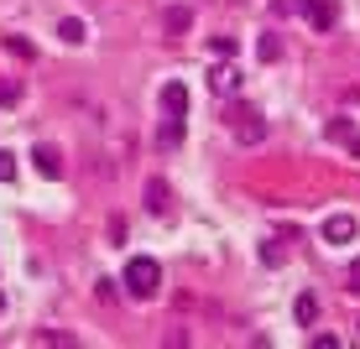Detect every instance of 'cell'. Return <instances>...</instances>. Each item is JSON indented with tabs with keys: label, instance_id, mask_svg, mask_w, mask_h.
<instances>
[{
	"label": "cell",
	"instance_id": "obj_8",
	"mask_svg": "<svg viewBox=\"0 0 360 349\" xmlns=\"http://www.w3.org/2000/svg\"><path fill=\"white\" fill-rule=\"evenodd\" d=\"M303 16L314 21V32H329V27H334V0H314Z\"/></svg>",
	"mask_w": 360,
	"mask_h": 349
},
{
	"label": "cell",
	"instance_id": "obj_17",
	"mask_svg": "<svg viewBox=\"0 0 360 349\" xmlns=\"http://www.w3.org/2000/svg\"><path fill=\"white\" fill-rule=\"evenodd\" d=\"M11 178H16V157L0 152V183H11Z\"/></svg>",
	"mask_w": 360,
	"mask_h": 349
},
{
	"label": "cell",
	"instance_id": "obj_9",
	"mask_svg": "<svg viewBox=\"0 0 360 349\" xmlns=\"http://www.w3.org/2000/svg\"><path fill=\"white\" fill-rule=\"evenodd\" d=\"M178 141H183V120H178V115H167V120H162V131H157V146H162V152H172Z\"/></svg>",
	"mask_w": 360,
	"mask_h": 349
},
{
	"label": "cell",
	"instance_id": "obj_15",
	"mask_svg": "<svg viewBox=\"0 0 360 349\" xmlns=\"http://www.w3.org/2000/svg\"><path fill=\"white\" fill-rule=\"evenodd\" d=\"M209 53H214V58H230V53H235V37H209Z\"/></svg>",
	"mask_w": 360,
	"mask_h": 349
},
{
	"label": "cell",
	"instance_id": "obj_19",
	"mask_svg": "<svg viewBox=\"0 0 360 349\" xmlns=\"http://www.w3.org/2000/svg\"><path fill=\"white\" fill-rule=\"evenodd\" d=\"M350 292H360V256L350 261Z\"/></svg>",
	"mask_w": 360,
	"mask_h": 349
},
{
	"label": "cell",
	"instance_id": "obj_11",
	"mask_svg": "<svg viewBox=\"0 0 360 349\" xmlns=\"http://www.w3.org/2000/svg\"><path fill=\"white\" fill-rule=\"evenodd\" d=\"M58 37L79 47V42H84V21H79V16H63V21H58Z\"/></svg>",
	"mask_w": 360,
	"mask_h": 349
},
{
	"label": "cell",
	"instance_id": "obj_6",
	"mask_svg": "<svg viewBox=\"0 0 360 349\" xmlns=\"http://www.w3.org/2000/svg\"><path fill=\"white\" fill-rule=\"evenodd\" d=\"M32 162H37V172H42V178H63V157H58L53 146H37Z\"/></svg>",
	"mask_w": 360,
	"mask_h": 349
},
{
	"label": "cell",
	"instance_id": "obj_4",
	"mask_svg": "<svg viewBox=\"0 0 360 349\" xmlns=\"http://www.w3.org/2000/svg\"><path fill=\"white\" fill-rule=\"evenodd\" d=\"M167 209H172V193H167V183H162V178H152V183H146V214H157V219H162Z\"/></svg>",
	"mask_w": 360,
	"mask_h": 349
},
{
	"label": "cell",
	"instance_id": "obj_18",
	"mask_svg": "<svg viewBox=\"0 0 360 349\" xmlns=\"http://www.w3.org/2000/svg\"><path fill=\"white\" fill-rule=\"evenodd\" d=\"M94 292L105 297V303H115V282H110V277H99V282H94Z\"/></svg>",
	"mask_w": 360,
	"mask_h": 349
},
{
	"label": "cell",
	"instance_id": "obj_3",
	"mask_svg": "<svg viewBox=\"0 0 360 349\" xmlns=\"http://www.w3.org/2000/svg\"><path fill=\"white\" fill-rule=\"evenodd\" d=\"M324 240H329V245H350V240H355V219H350V214H329V219H324Z\"/></svg>",
	"mask_w": 360,
	"mask_h": 349
},
{
	"label": "cell",
	"instance_id": "obj_12",
	"mask_svg": "<svg viewBox=\"0 0 360 349\" xmlns=\"http://www.w3.org/2000/svg\"><path fill=\"white\" fill-rule=\"evenodd\" d=\"M292 318H297V323H314V318H319V303H314V297L303 292V297L292 303Z\"/></svg>",
	"mask_w": 360,
	"mask_h": 349
},
{
	"label": "cell",
	"instance_id": "obj_7",
	"mask_svg": "<svg viewBox=\"0 0 360 349\" xmlns=\"http://www.w3.org/2000/svg\"><path fill=\"white\" fill-rule=\"evenodd\" d=\"M162 110L183 120V110H188V89H183V84H162Z\"/></svg>",
	"mask_w": 360,
	"mask_h": 349
},
{
	"label": "cell",
	"instance_id": "obj_5",
	"mask_svg": "<svg viewBox=\"0 0 360 349\" xmlns=\"http://www.w3.org/2000/svg\"><path fill=\"white\" fill-rule=\"evenodd\" d=\"M209 89H214V94H225V99H230L235 89H240V73H235L230 63H219L214 73H209Z\"/></svg>",
	"mask_w": 360,
	"mask_h": 349
},
{
	"label": "cell",
	"instance_id": "obj_2",
	"mask_svg": "<svg viewBox=\"0 0 360 349\" xmlns=\"http://www.w3.org/2000/svg\"><path fill=\"white\" fill-rule=\"evenodd\" d=\"M230 131H235V141H240V146H256L266 136V120L256 115L251 105H230Z\"/></svg>",
	"mask_w": 360,
	"mask_h": 349
},
{
	"label": "cell",
	"instance_id": "obj_14",
	"mask_svg": "<svg viewBox=\"0 0 360 349\" xmlns=\"http://www.w3.org/2000/svg\"><path fill=\"white\" fill-rule=\"evenodd\" d=\"M6 53H16V58H37V47L27 42V37H6Z\"/></svg>",
	"mask_w": 360,
	"mask_h": 349
},
{
	"label": "cell",
	"instance_id": "obj_10",
	"mask_svg": "<svg viewBox=\"0 0 360 349\" xmlns=\"http://www.w3.org/2000/svg\"><path fill=\"white\" fill-rule=\"evenodd\" d=\"M162 21H167V32L178 37V32H188V27H193V11H188V6H172Z\"/></svg>",
	"mask_w": 360,
	"mask_h": 349
},
{
	"label": "cell",
	"instance_id": "obj_20",
	"mask_svg": "<svg viewBox=\"0 0 360 349\" xmlns=\"http://www.w3.org/2000/svg\"><path fill=\"white\" fill-rule=\"evenodd\" d=\"M0 313H6V292H0Z\"/></svg>",
	"mask_w": 360,
	"mask_h": 349
},
{
	"label": "cell",
	"instance_id": "obj_1",
	"mask_svg": "<svg viewBox=\"0 0 360 349\" xmlns=\"http://www.w3.org/2000/svg\"><path fill=\"white\" fill-rule=\"evenodd\" d=\"M157 287H162V266L152 256H131L126 261V292L131 297H157Z\"/></svg>",
	"mask_w": 360,
	"mask_h": 349
},
{
	"label": "cell",
	"instance_id": "obj_16",
	"mask_svg": "<svg viewBox=\"0 0 360 349\" xmlns=\"http://www.w3.org/2000/svg\"><path fill=\"white\" fill-rule=\"evenodd\" d=\"M21 99V84L16 79H0V105H16Z\"/></svg>",
	"mask_w": 360,
	"mask_h": 349
},
{
	"label": "cell",
	"instance_id": "obj_13",
	"mask_svg": "<svg viewBox=\"0 0 360 349\" xmlns=\"http://www.w3.org/2000/svg\"><path fill=\"white\" fill-rule=\"evenodd\" d=\"M256 58H262V63H271V58H282V42H277V37H262V42H256Z\"/></svg>",
	"mask_w": 360,
	"mask_h": 349
}]
</instances>
